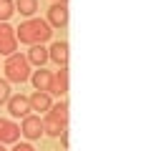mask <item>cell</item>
I'll return each instance as SVG.
<instances>
[{
	"label": "cell",
	"mask_w": 161,
	"mask_h": 151,
	"mask_svg": "<svg viewBox=\"0 0 161 151\" xmlns=\"http://www.w3.org/2000/svg\"><path fill=\"white\" fill-rule=\"evenodd\" d=\"M13 5H15V13L25 18H33L38 13V0H13Z\"/></svg>",
	"instance_id": "5bb4252c"
},
{
	"label": "cell",
	"mask_w": 161,
	"mask_h": 151,
	"mask_svg": "<svg viewBox=\"0 0 161 151\" xmlns=\"http://www.w3.org/2000/svg\"><path fill=\"white\" fill-rule=\"evenodd\" d=\"M20 136H25V138H30V141L40 138V136H43V121H40V116H33V113H28V116L23 118Z\"/></svg>",
	"instance_id": "277c9868"
},
{
	"label": "cell",
	"mask_w": 161,
	"mask_h": 151,
	"mask_svg": "<svg viewBox=\"0 0 161 151\" xmlns=\"http://www.w3.org/2000/svg\"><path fill=\"white\" fill-rule=\"evenodd\" d=\"M5 106H8L10 116H15V118H25V116L30 113V101H28V96H23V93L10 96Z\"/></svg>",
	"instance_id": "8992f818"
},
{
	"label": "cell",
	"mask_w": 161,
	"mask_h": 151,
	"mask_svg": "<svg viewBox=\"0 0 161 151\" xmlns=\"http://www.w3.org/2000/svg\"><path fill=\"white\" fill-rule=\"evenodd\" d=\"M20 138V126L13 123L10 118H0V143H18Z\"/></svg>",
	"instance_id": "52a82bcc"
},
{
	"label": "cell",
	"mask_w": 161,
	"mask_h": 151,
	"mask_svg": "<svg viewBox=\"0 0 161 151\" xmlns=\"http://www.w3.org/2000/svg\"><path fill=\"white\" fill-rule=\"evenodd\" d=\"M50 28H65L68 25V8L65 3H53L48 8V20H45Z\"/></svg>",
	"instance_id": "5b68a950"
},
{
	"label": "cell",
	"mask_w": 161,
	"mask_h": 151,
	"mask_svg": "<svg viewBox=\"0 0 161 151\" xmlns=\"http://www.w3.org/2000/svg\"><path fill=\"white\" fill-rule=\"evenodd\" d=\"M48 60L58 63V68H65L68 65V43L65 40H58L48 48Z\"/></svg>",
	"instance_id": "9c48e42d"
},
{
	"label": "cell",
	"mask_w": 161,
	"mask_h": 151,
	"mask_svg": "<svg viewBox=\"0 0 161 151\" xmlns=\"http://www.w3.org/2000/svg\"><path fill=\"white\" fill-rule=\"evenodd\" d=\"M53 30L43 18H28L25 23H20V28H15V38L25 45H43L45 40H50Z\"/></svg>",
	"instance_id": "6da1fadb"
},
{
	"label": "cell",
	"mask_w": 161,
	"mask_h": 151,
	"mask_svg": "<svg viewBox=\"0 0 161 151\" xmlns=\"http://www.w3.org/2000/svg\"><path fill=\"white\" fill-rule=\"evenodd\" d=\"M53 3H65V0H53Z\"/></svg>",
	"instance_id": "d6986e66"
},
{
	"label": "cell",
	"mask_w": 161,
	"mask_h": 151,
	"mask_svg": "<svg viewBox=\"0 0 161 151\" xmlns=\"http://www.w3.org/2000/svg\"><path fill=\"white\" fill-rule=\"evenodd\" d=\"M48 113H50V116H55L58 121L68 123V103H65V101H58V103H53Z\"/></svg>",
	"instance_id": "9a60e30c"
},
{
	"label": "cell",
	"mask_w": 161,
	"mask_h": 151,
	"mask_svg": "<svg viewBox=\"0 0 161 151\" xmlns=\"http://www.w3.org/2000/svg\"><path fill=\"white\" fill-rule=\"evenodd\" d=\"M5 81L8 83H25V81H30V63H28L25 55H20V53L8 55V60H5Z\"/></svg>",
	"instance_id": "7a4b0ae2"
},
{
	"label": "cell",
	"mask_w": 161,
	"mask_h": 151,
	"mask_svg": "<svg viewBox=\"0 0 161 151\" xmlns=\"http://www.w3.org/2000/svg\"><path fill=\"white\" fill-rule=\"evenodd\" d=\"M15 13L13 0H0V23H8V18Z\"/></svg>",
	"instance_id": "2e32d148"
},
{
	"label": "cell",
	"mask_w": 161,
	"mask_h": 151,
	"mask_svg": "<svg viewBox=\"0 0 161 151\" xmlns=\"http://www.w3.org/2000/svg\"><path fill=\"white\" fill-rule=\"evenodd\" d=\"M13 53H18L15 28L10 23H0V55H13Z\"/></svg>",
	"instance_id": "3957f363"
},
{
	"label": "cell",
	"mask_w": 161,
	"mask_h": 151,
	"mask_svg": "<svg viewBox=\"0 0 161 151\" xmlns=\"http://www.w3.org/2000/svg\"><path fill=\"white\" fill-rule=\"evenodd\" d=\"M0 151H5V146H3V143H0Z\"/></svg>",
	"instance_id": "ffe728a7"
},
{
	"label": "cell",
	"mask_w": 161,
	"mask_h": 151,
	"mask_svg": "<svg viewBox=\"0 0 161 151\" xmlns=\"http://www.w3.org/2000/svg\"><path fill=\"white\" fill-rule=\"evenodd\" d=\"M40 121H43V133H48V136H60V133L65 131V123L58 121V118L50 116V113H45V118H40Z\"/></svg>",
	"instance_id": "7c38bea8"
},
{
	"label": "cell",
	"mask_w": 161,
	"mask_h": 151,
	"mask_svg": "<svg viewBox=\"0 0 161 151\" xmlns=\"http://www.w3.org/2000/svg\"><path fill=\"white\" fill-rule=\"evenodd\" d=\"M28 63H33V65H38V68H43L45 65V60H48V48H43V45H30V50H28Z\"/></svg>",
	"instance_id": "4fadbf2b"
},
{
	"label": "cell",
	"mask_w": 161,
	"mask_h": 151,
	"mask_svg": "<svg viewBox=\"0 0 161 151\" xmlns=\"http://www.w3.org/2000/svg\"><path fill=\"white\" fill-rule=\"evenodd\" d=\"M8 98H10V83L5 78H0V106L8 103Z\"/></svg>",
	"instance_id": "e0dca14e"
},
{
	"label": "cell",
	"mask_w": 161,
	"mask_h": 151,
	"mask_svg": "<svg viewBox=\"0 0 161 151\" xmlns=\"http://www.w3.org/2000/svg\"><path fill=\"white\" fill-rule=\"evenodd\" d=\"M13 151H35V148H33L30 143H15V148H13Z\"/></svg>",
	"instance_id": "ac0fdd59"
},
{
	"label": "cell",
	"mask_w": 161,
	"mask_h": 151,
	"mask_svg": "<svg viewBox=\"0 0 161 151\" xmlns=\"http://www.w3.org/2000/svg\"><path fill=\"white\" fill-rule=\"evenodd\" d=\"M28 101H30V111H50V106H53L50 96L43 91H35L33 96H28Z\"/></svg>",
	"instance_id": "8fae6325"
},
{
	"label": "cell",
	"mask_w": 161,
	"mask_h": 151,
	"mask_svg": "<svg viewBox=\"0 0 161 151\" xmlns=\"http://www.w3.org/2000/svg\"><path fill=\"white\" fill-rule=\"evenodd\" d=\"M30 81H33L35 91L48 93V91H50V83H53V73H50V70H45V68H38V70H33Z\"/></svg>",
	"instance_id": "30bf717a"
},
{
	"label": "cell",
	"mask_w": 161,
	"mask_h": 151,
	"mask_svg": "<svg viewBox=\"0 0 161 151\" xmlns=\"http://www.w3.org/2000/svg\"><path fill=\"white\" fill-rule=\"evenodd\" d=\"M65 93H68V65L65 68H58L53 73V83H50L48 96H65Z\"/></svg>",
	"instance_id": "ba28073f"
}]
</instances>
